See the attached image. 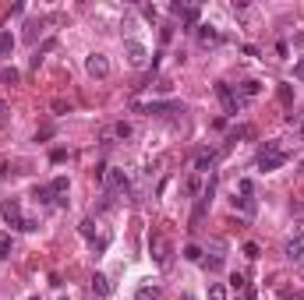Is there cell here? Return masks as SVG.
Returning <instances> with one entry per match:
<instances>
[{
    "instance_id": "obj_24",
    "label": "cell",
    "mask_w": 304,
    "mask_h": 300,
    "mask_svg": "<svg viewBox=\"0 0 304 300\" xmlns=\"http://www.w3.org/2000/svg\"><path fill=\"white\" fill-rule=\"evenodd\" d=\"M50 187H53V194H68V177H57Z\"/></svg>"
},
{
    "instance_id": "obj_34",
    "label": "cell",
    "mask_w": 304,
    "mask_h": 300,
    "mask_svg": "<svg viewBox=\"0 0 304 300\" xmlns=\"http://www.w3.org/2000/svg\"><path fill=\"white\" fill-rule=\"evenodd\" d=\"M4 113H7V106H4V103H0V117H4Z\"/></svg>"
},
{
    "instance_id": "obj_21",
    "label": "cell",
    "mask_w": 304,
    "mask_h": 300,
    "mask_svg": "<svg viewBox=\"0 0 304 300\" xmlns=\"http://www.w3.org/2000/svg\"><path fill=\"white\" fill-rule=\"evenodd\" d=\"M184 258H188V261H202V247H198V244H188V247H184Z\"/></svg>"
},
{
    "instance_id": "obj_29",
    "label": "cell",
    "mask_w": 304,
    "mask_h": 300,
    "mask_svg": "<svg viewBox=\"0 0 304 300\" xmlns=\"http://www.w3.org/2000/svg\"><path fill=\"white\" fill-rule=\"evenodd\" d=\"M230 283H233V290H248V283H244V276H233Z\"/></svg>"
},
{
    "instance_id": "obj_8",
    "label": "cell",
    "mask_w": 304,
    "mask_h": 300,
    "mask_svg": "<svg viewBox=\"0 0 304 300\" xmlns=\"http://www.w3.org/2000/svg\"><path fill=\"white\" fill-rule=\"evenodd\" d=\"M149 247H152V258H156V265H170V244H166V237H152L149 240Z\"/></svg>"
},
{
    "instance_id": "obj_7",
    "label": "cell",
    "mask_w": 304,
    "mask_h": 300,
    "mask_svg": "<svg viewBox=\"0 0 304 300\" xmlns=\"http://www.w3.org/2000/svg\"><path fill=\"white\" fill-rule=\"evenodd\" d=\"M124 53H128V64H131V68H145V57H149V53H145L142 43L128 39V43H124Z\"/></svg>"
},
{
    "instance_id": "obj_27",
    "label": "cell",
    "mask_w": 304,
    "mask_h": 300,
    "mask_svg": "<svg viewBox=\"0 0 304 300\" xmlns=\"http://www.w3.org/2000/svg\"><path fill=\"white\" fill-rule=\"evenodd\" d=\"M244 254L255 261V258H258V244H255V240H248V244H244Z\"/></svg>"
},
{
    "instance_id": "obj_26",
    "label": "cell",
    "mask_w": 304,
    "mask_h": 300,
    "mask_svg": "<svg viewBox=\"0 0 304 300\" xmlns=\"http://www.w3.org/2000/svg\"><path fill=\"white\" fill-rule=\"evenodd\" d=\"M180 18H184V21H188V25H195V21H198V7H188V11H184V14H180Z\"/></svg>"
},
{
    "instance_id": "obj_4",
    "label": "cell",
    "mask_w": 304,
    "mask_h": 300,
    "mask_svg": "<svg viewBox=\"0 0 304 300\" xmlns=\"http://www.w3.org/2000/svg\"><path fill=\"white\" fill-rule=\"evenodd\" d=\"M128 138H135V124H128V120H117L113 127L103 131V142H106V145H113V142H128Z\"/></svg>"
},
{
    "instance_id": "obj_35",
    "label": "cell",
    "mask_w": 304,
    "mask_h": 300,
    "mask_svg": "<svg viewBox=\"0 0 304 300\" xmlns=\"http://www.w3.org/2000/svg\"><path fill=\"white\" fill-rule=\"evenodd\" d=\"M32 300H39V297H32Z\"/></svg>"
},
{
    "instance_id": "obj_28",
    "label": "cell",
    "mask_w": 304,
    "mask_h": 300,
    "mask_svg": "<svg viewBox=\"0 0 304 300\" xmlns=\"http://www.w3.org/2000/svg\"><path fill=\"white\" fill-rule=\"evenodd\" d=\"M280 99L290 106V99H294V92H290V85H280Z\"/></svg>"
},
{
    "instance_id": "obj_13",
    "label": "cell",
    "mask_w": 304,
    "mask_h": 300,
    "mask_svg": "<svg viewBox=\"0 0 304 300\" xmlns=\"http://www.w3.org/2000/svg\"><path fill=\"white\" fill-rule=\"evenodd\" d=\"M233 205H237V209H240V212H244V216H255V209H258V205H255V198H251V194H240V198H233Z\"/></svg>"
},
{
    "instance_id": "obj_22",
    "label": "cell",
    "mask_w": 304,
    "mask_h": 300,
    "mask_svg": "<svg viewBox=\"0 0 304 300\" xmlns=\"http://www.w3.org/2000/svg\"><path fill=\"white\" fill-rule=\"evenodd\" d=\"M7 258H11V237L0 233V261H7Z\"/></svg>"
},
{
    "instance_id": "obj_23",
    "label": "cell",
    "mask_w": 304,
    "mask_h": 300,
    "mask_svg": "<svg viewBox=\"0 0 304 300\" xmlns=\"http://www.w3.org/2000/svg\"><path fill=\"white\" fill-rule=\"evenodd\" d=\"M78 233H81V237H92V233H96V223H92V219H81V223H78Z\"/></svg>"
},
{
    "instance_id": "obj_20",
    "label": "cell",
    "mask_w": 304,
    "mask_h": 300,
    "mask_svg": "<svg viewBox=\"0 0 304 300\" xmlns=\"http://www.w3.org/2000/svg\"><path fill=\"white\" fill-rule=\"evenodd\" d=\"M135 300H159V286H142Z\"/></svg>"
},
{
    "instance_id": "obj_16",
    "label": "cell",
    "mask_w": 304,
    "mask_h": 300,
    "mask_svg": "<svg viewBox=\"0 0 304 300\" xmlns=\"http://www.w3.org/2000/svg\"><path fill=\"white\" fill-rule=\"evenodd\" d=\"M32 198H36L39 205H50V202H53V187H36V191H32Z\"/></svg>"
},
{
    "instance_id": "obj_1",
    "label": "cell",
    "mask_w": 304,
    "mask_h": 300,
    "mask_svg": "<svg viewBox=\"0 0 304 300\" xmlns=\"http://www.w3.org/2000/svg\"><path fill=\"white\" fill-rule=\"evenodd\" d=\"M287 162V152L280 149L276 142H265V149L258 152V159H255V170L258 173H272V170H280Z\"/></svg>"
},
{
    "instance_id": "obj_14",
    "label": "cell",
    "mask_w": 304,
    "mask_h": 300,
    "mask_svg": "<svg viewBox=\"0 0 304 300\" xmlns=\"http://www.w3.org/2000/svg\"><path fill=\"white\" fill-rule=\"evenodd\" d=\"M92 290H96L99 297H110V293H113V286H110L106 276H92Z\"/></svg>"
},
{
    "instance_id": "obj_3",
    "label": "cell",
    "mask_w": 304,
    "mask_h": 300,
    "mask_svg": "<svg viewBox=\"0 0 304 300\" xmlns=\"http://www.w3.org/2000/svg\"><path fill=\"white\" fill-rule=\"evenodd\" d=\"M0 216L7 219V226H14V229H25V216H21V202H18V198H4V205H0Z\"/></svg>"
},
{
    "instance_id": "obj_10",
    "label": "cell",
    "mask_w": 304,
    "mask_h": 300,
    "mask_svg": "<svg viewBox=\"0 0 304 300\" xmlns=\"http://www.w3.org/2000/svg\"><path fill=\"white\" fill-rule=\"evenodd\" d=\"M209 247H212V258L205 261V269H209V272H220V269H223V261H227V254H223V251H227V244H223V240H212Z\"/></svg>"
},
{
    "instance_id": "obj_12",
    "label": "cell",
    "mask_w": 304,
    "mask_h": 300,
    "mask_svg": "<svg viewBox=\"0 0 304 300\" xmlns=\"http://www.w3.org/2000/svg\"><path fill=\"white\" fill-rule=\"evenodd\" d=\"M230 145H223V149L220 152H227ZM220 152H202V155H198V159H195V170H198V173H205V170H212V166H216V159H220Z\"/></svg>"
},
{
    "instance_id": "obj_11",
    "label": "cell",
    "mask_w": 304,
    "mask_h": 300,
    "mask_svg": "<svg viewBox=\"0 0 304 300\" xmlns=\"http://www.w3.org/2000/svg\"><path fill=\"white\" fill-rule=\"evenodd\" d=\"M255 95H262V81L251 78V81H240V85H237V99H240V103H248V99H255Z\"/></svg>"
},
{
    "instance_id": "obj_33",
    "label": "cell",
    "mask_w": 304,
    "mask_h": 300,
    "mask_svg": "<svg viewBox=\"0 0 304 300\" xmlns=\"http://www.w3.org/2000/svg\"><path fill=\"white\" fill-rule=\"evenodd\" d=\"M297 138H301V142H304V124H301V127H297Z\"/></svg>"
},
{
    "instance_id": "obj_9",
    "label": "cell",
    "mask_w": 304,
    "mask_h": 300,
    "mask_svg": "<svg viewBox=\"0 0 304 300\" xmlns=\"http://www.w3.org/2000/svg\"><path fill=\"white\" fill-rule=\"evenodd\" d=\"M85 71H88L92 78H106L110 75V60H106L103 53H92V57L85 60Z\"/></svg>"
},
{
    "instance_id": "obj_25",
    "label": "cell",
    "mask_w": 304,
    "mask_h": 300,
    "mask_svg": "<svg viewBox=\"0 0 304 300\" xmlns=\"http://www.w3.org/2000/svg\"><path fill=\"white\" fill-rule=\"evenodd\" d=\"M0 81H11V85H14V81H18V71H14V68H0Z\"/></svg>"
},
{
    "instance_id": "obj_17",
    "label": "cell",
    "mask_w": 304,
    "mask_h": 300,
    "mask_svg": "<svg viewBox=\"0 0 304 300\" xmlns=\"http://www.w3.org/2000/svg\"><path fill=\"white\" fill-rule=\"evenodd\" d=\"M301 254H304V244L301 240H290V244H287V258H290V261H301Z\"/></svg>"
},
{
    "instance_id": "obj_31",
    "label": "cell",
    "mask_w": 304,
    "mask_h": 300,
    "mask_svg": "<svg viewBox=\"0 0 304 300\" xmlns=\"http://www.w3.org/2000/svg\"><path fill=\"white\" fill-rule=\"evenodd\" d=\"M294 46H304V32H297V36H294Z\"/></svg>"
},
{
    "instance_id": "obj_2",
    "label": "cell",
    "mask_w": 304,
    "mask_h": 300,
    "mask_svg": "<svg viewBox=\"0 0 304 300\" xmlns=\"http://www.w3.org/2000/svg\"><path fill=\"white\" fill-rule=\"evenodd\" d=\"M103 184H106V198H124L128 191H131V180H128V173L124 170H106L103 173Z\"/></svg>"
},
{
    "instance_id": "obj_6",
    "label": "cell",
    "mask_w": 304,
    "mask_h": 300,
    "mask_svg": "<svg viewBox=\"0 0 304 300\" xmlns=\"http://www.w3.org/2000/svg\"><path fill=\"white\" fill-rule=\"evenodd\" d=\"M138 113H184V103H177V99H170V103H145V106H138Z\"/></svg>"
},
{
    "instance_id": "obj_5",
    "label": "cell",
    "mask_w": 304,
    "mask_h": 300,
    "mask_svg": "<svg viewBox=\"0 0 304 300\" xmlns=\"http://www.w3.org/2000/svg\"><path fill=\"white\" fill-rule=\"evenodd\" d=\"M216 95L223 99V110H227L230 117H233V113H240V106H244V103L237 99V92H233L230 85H223V81H220V85H216Z\"/></svg>"
},
{
    "instance_id": "obj_30",
    "label": "cell",
    "mask_w": 304,
    "mask_h": 300,
    "mask_svg": "<svg viewBox=\"0 0 304 300\" xmlns=\"http://www.w3.org/2000/svg\"><path fill=\"white\" fill-rule=\"evenodd\" d=\"M294 75H297V78H304V57L297 60V68H294Z\"/></svg>"
},
{
    "instance_id": "obj_15",
    "label": "cell",
    "mask_w": 304,
    "mask_h": 300,
    "mask_svg": "<svg viewBox=\"0 0 304 300\" xmlns=\"http://www.w3.org/2000/svg\"><path fill=\"white\" fill-rule=\"evenodd\" d=\"M198 39L209 46V43H220V32H216L212 25H198Z\"/></svg>"
},
{
    "instance_id": "obj_18",
    "label": "cell",
    "mask_w": 304,
    "mask_h": 300,
    "mask_svg": "<svg viewBox=\"0 0 304 300\" xmlns=\"http://www.w3.org/2000/svg\"><path fill=\"white\" fill-rule=\"evenodd\" d=\"M11 50H14V36L11 32H0V57H7Z\"/></svg>"
},
{
    "instance_id": "obj_19",
    "label": "cell",
    "mask_w": 304,
    "mask_h": 300,
    "mask_svg": "<svg viewBox=\"0 0 304 300\" xmlns=\"http://www.w3.org/2000/svg\"><path fill=\"white\" fill-rule=\"evenodd\" d=\"M209 300H227V286L223 283H209Z\"/></svg>"
},
{
    "instance_id": "obj_32",
    "label": "cell",
    "mask_w": 304,
    "mask_h": 300,
    "mask_svg": "<svg viewBox=\"0 0 304 300\" xmlns=\"http://www.w3.org/2000/svg\"><path fill=\"white\" fill-rule=\"evenodd\" d=\"M297 276H301V279H304V261H301V265H297Z\"/></svg>"
}]
</instances>
